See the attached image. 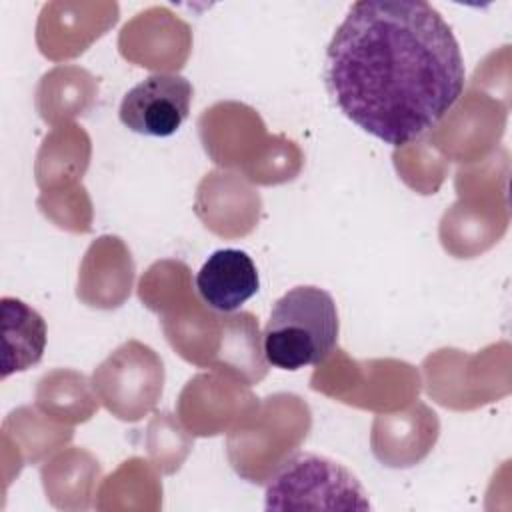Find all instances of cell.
Masks as SVG:
<instances>
[{"mask_svg":"<svg viewBox=\"0 0 512 512\" xmlns=\"http://www.w3.org/2000/svg\"><path fill=\"white\" fill-rule=\"evenodd\" d=\"M194 88L180 74H152L132 86L118 108L120 122L142 136L174 134L190 114Z\"/></svg>","mask_w":512,"mask_h":512,"instance_id":"5","label":"cell"},{"mask_svg":"<svg viewBox=\"0 0 512 512\" xmlns=\"http://www.w3.org/2000/svg\"><path fill=\"white\" fill-rule=\"evenodd\" d=\"M162 360L138 342H126L94 370V388L122 420H138L162 394Z\"/></svg>","mask_w":512,"mask_h":512,"instance_id":"4","label":"cell"},{"mask_svg":"<svg viewBox=\"0 0 512 512\" xmlns=\"http://www.w3.org/2000/svg\"><path fill=\"white\" fill-rule=\"evenodd\" d=\"M354 474L342 464L298 452L266 486V510L282 508H370Z\"/></svg>","mask_w":512,"mask_h":512,"instance_id":"3","label":"cell"},{"mask_svg":"<svg viewBox=\"0 0 512 512\" xmlns=\"http://www.w3.org/2000/svg\"><path fill=\"white\" fill-rule=\"evenodd\" d=\"M260 288L252 258L238 248H222L208 256L196 274V290L204 304L218 312H234Z\"/></svg>","mask_w":512,"mask_h":512,"instance_id":"6","label":"cell"},{"mask_svg":"<svg viewBox=\"0 0 512 512\" xmlns=\"http://www.w3.org/2000/svg\"><path fill=\"white\" fill-rule=\"evenodd\" d=\"M340 320L330 292L296 286L280 296L264 326L262 344L268 364L296 372L322 364L338 344Z\"/></svg>","mask_w":512,"mask_h":512,"instance_id":"2","label":"cell"},{"mask_svg":"<svg viewBox=\"0 0 512 512\" xmlns=\"http://www.w3.org/2000/svg\"><path fill=\"white\" fill-rule=\"evenodd\" d=\"M460 44L422 0H362L332 34L324 84L334 106L394 148L428 132L462 96Z\"/></svg>","mask_w":512,"mask_h":512,"instance_id":"1","label":"cell"},{"mask_svg":"<svg viewBox=\"0 0 512 512\" xmlns=\"http://www.w3.org/2000/svg\"><path fill=\"white\" fill-rule=\"evenodd\" d=\"M2 336L4 360L2 378L22 372L40 362L46 346L44 318L18 298H2Z\"/></svg>","mask_w":512,"mask_h":512,"instance_id":"7","label":"cell"}]
</instances>
